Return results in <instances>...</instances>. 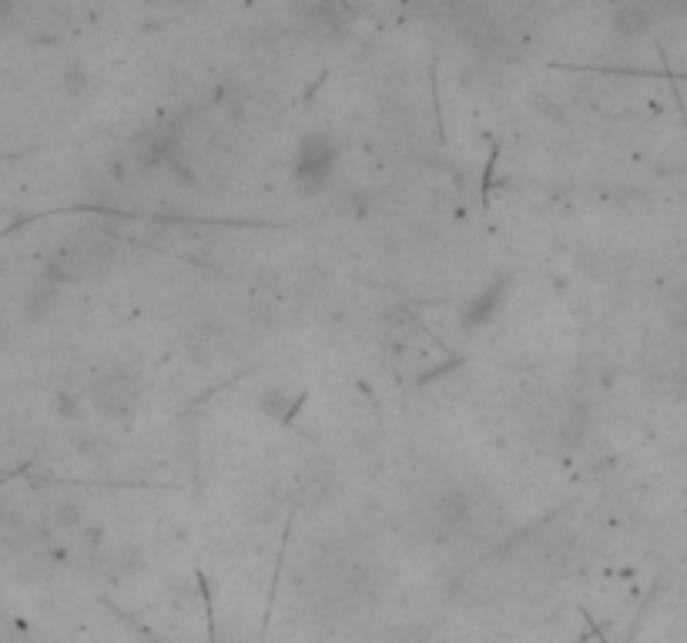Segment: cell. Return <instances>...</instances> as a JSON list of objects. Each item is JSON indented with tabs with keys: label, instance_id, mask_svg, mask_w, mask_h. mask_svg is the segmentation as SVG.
<instances>
[{
	"label": "cell",
	"instance_id": "1",
	"mask_svg": "<svg viewBox=\"0 0 687 643\" xmlns=\"http://www.w3.org/2000/svg\"><path fill=\"white\" fill-rule=\"evenodd\" d=\"M141 379L131 369H108L91 382V402L108 419H131L141 409Z\"/></svg>",
	"mask_w": 687,
	"mask_h": 643
},
{
	"label": "cell",
	"instance_id": "2",
	"mask_svg": "<svg viewBox=\"0 0 687 643\" xmlns=\"http://www.w3.org/2000/svg\"><path fill=\"white\" fill-rule=\"evenodd\" d=\"M339 148L332 145L326 134H309L295 151V165H292V181L299 185L302 195H316L329 185L332 171H336Z\"/></svg>",
	"mask_w": 687,
	"mask_h": 643
},
{
	"label": "cell",
	"instance_id": "3",
	"mask_svg": "<svg viewBox=\"0 0 687 643\" xmlns=\"http://www.w3.org/2000/svg\"><path fill=\"white\" fill-rule=\"evenodd\" d=\"M507 305V278H493L490 285H483L480 292H476V299L470 302V309H466L463 322L466 329H480V325H490L500 309Z\"/></svg>",
	"mask_w": 687,
	"mask_h": 643
}]
</instances>
